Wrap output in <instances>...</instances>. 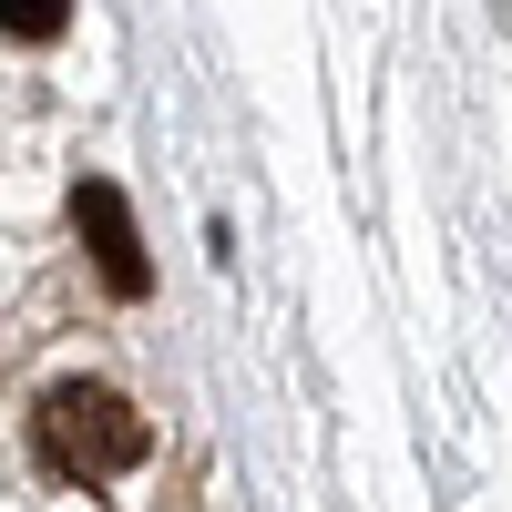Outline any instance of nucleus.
<instances>
[{
    "label": "nucleus",
    "mask_w": 512,
    "mask_h": 512,
    "mask_svg": "<svg viewBox=\"0 0 512 512\" xmlns=\"http://www.w3.org/2000/svg\"><path fill=\"white\" fill-rule=\"evenodd\" d=\"M144 451H154V410L134 390H113V379H52L31 400V461L72 492H103L123 472H144Z\"/></svg>",
    "instance_id": "f257e3e1"
},
{
    "label": "nucleus",
    "mask_w": 512,
    "mask_h": 512,
    "mask_svg": "<svg viewBox=\"0 0 512 512\" xmlns=\"http://www.w3.org/2000/svg\"><path fill=\"white\" fill-rule=\"evenodd\" d=\"M72 226H82V246H93V267H103L113 297H144V287H154L144 236H134V216H123V195H113L103 175H82V185H72Z\"/></svg>",
    "instance_id": "f03ea898"
},
{
    "label": "nucleus",
    "mask_w": 512,
    "mask_h": 512,
    "mask_svg": "<svg viewBox=\"0 0 512 512\" xmlns=\"http://www.w3.org/2000/svg\"><path fill=\"white\" fill-rule=\"evenodd\" d=\"M72 21V0H0V31H11V41H52Z\"/></svg>",
    "instance_id": "7ed1b4c3"
}]
</instances>
